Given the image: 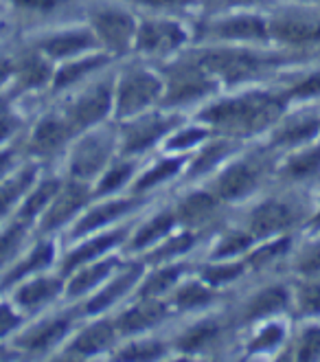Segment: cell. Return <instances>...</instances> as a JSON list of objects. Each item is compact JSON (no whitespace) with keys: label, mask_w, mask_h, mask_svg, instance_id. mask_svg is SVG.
Masks as SVG:
<instances>
[{"label":"cell","mask_w":320,"mask_h":362,"mask_svg":"<svg viewBox=\"0 0 320 362\" xmlns=\"http://www.w3.org/2000/svg\"><path fill=\"white\" fill-rule=\"evenodd\" d=\"M290 99L283 90H246L232 97L215 99L200 110L198 121L213 132L244 141L270 132L288 112Z\"/></svg>","instance_id":"6da1fadb"},{"label":"cell","mask_w":320,"mask_h":362,"mask_svg":"<svg viewBox=\"0 0 320 362\" xmlns=\"http://www.w3.org/2000/svg\"><path fill=\"white\" fill-rule=\"evenodd\" d=\"M202 66L224 86H242L274 75L288 62L301 59V55L270 53L254 45H208L191 51Z\"/></svg>","instance_id":"7a4b0ae2"},{"label":"cell","mask_w":320,"mask_h":362,"mask_svg":"<svg viewBox=\"0 0 320 362\" xmlns=\"http://www.w3.org/2000/svg\"><path fill=\"white\" fill-rule=\"evenodd\" d=\"M160 75H162L160 108H169V110H178L196 101H204L215 95L220 88V81L191 53L167 64L160 71Z\"/></svg>","instance_id":"3957f363"},{"label":"cell","mask_w":320,"mask_h":362,"mask_svg":"<svg viewBox=\"0 0 320 362\" xmlns=\"http://www.w3.org/2000/svg\"><path fill=\"white\" fill-rule=\"evenodd\" d=\"M274 156L276 152L266 145L263 150H254L246 156L232 158L215 176V182L211 187L213 194L224 204L250 198L270 178V174L276 172Z\"/></svg>","instance_id":"277c9868"},{"label":"cell","mask_w":320,"mask_h":362,"mask_svg":"<svg viewBox=\"0 0 320 362\" xmlns=\"http://www.w3.org/2000/svg\"><path fill=\"white\" fill-rule=\"evenodd\" d=\"M309 202L301 194H274L259 200L248 209L244 226L252 233L254 240H270L276 235H285L298 224H307Z\"/></svg>","instance_id":"5b68a950"},{"label":"cell","mask_w":320,"mask_h":362,"mask_svg":"<svg viewBox=\"0 0 320 362\" xmlns=\"http://www.w3.org/2000/svg\"><path fill=\"white\" fill-rule=\"evenodd\" d=\"M119 150V130L112 125H95L77 134V141L69 150V178L93 182L114 160Z\"/></svg>","instance_id":"8992f818"},{"label":"cell","mask_w":320,"mask_h":362,"mask_svg":"<svg viewBox=\"0 0 320 362\" xmlns=\"http://www.w3.org/2000/svg\"><path fill=\"white\" fill-rule=\"evenodd\" d=\"M196 37L206 45H268V16L248 9L208 16Z\"/></svg>","instance_id":"52a82bcc"},{"label":"cell","mask_w":320,"mask_h":362,"mask_svg":"<svg viewBox=\"0 0 320 362\" xmlns=\"http://www.w3.org/2000/svg\"><path fill=\"white\" fill-rule=\"evenodd\" d=\"M162 99V75L145 69L130 66L125 69L114 83V117L117 121H127L136 115L160 105Z\"/></svg>","instance_id":"ba28073f"},{"label":"cell","mask_w":320,"mask_h":362,"mask_svg":"<svg viewBox=\"0 0 320 362\" xmlns=\"http://www.w3.org/2000/svg\"><path fill=\"white\" fill-rule=\"evenodd\" d=\"M86 18L99 40L101 51L110 53L112 57H121L134 51L138 18L125 5H117V3L90 5Z\"/></svg>","instance_id":"9c48e42d"},{"label":"cell","mask_w":320,"mask_h":362,"mask_svg":"<svg viewBox=\"0 0 320 362\" xmlns=\"http://www.w3.org/2000/svg\"><path fill=\"white\" fill-rule=\"evenodd\" d=\"M178 125H182V117L178 112H169V108H152L143 115L121 121L119 154L136 158L143 152L162 143Z\"/></svg>","instance_id":"30bf717a"},{"label":"cell","mask_w":320,"mask_h":362,"mask_svg":"<svg viewBox=\"0 0 320 362\" xmlns=\"http://www.w3.org/2000/svg\"><path fill=\"white\" fill-rule=\"evenodd\" d=\"M114 83H117L114 75L97 79L64 105L61 112L73 125L75 134H81L95 125L105 123L110 112H114Z\"/></svg>","instance_id":"8fae6325"},{"label":"cell","mask_w":320,"mask_h":362,"mask_svg":"<svg viewBox=\"0 0 320 362\" xmlns=\"http://www.w3.org/2000/svg\"><path fill=\"white\" fill-rule=\"evenodd\" d=\"M186 27L174 16H152L138 20L134 51L145 57H167L178 53L189 42Z\"/></svg>","instance_id":"7c38bea8"},{"label":"cell","mask_w":320,"mask_h":362,"mask_svg":"<svg viewBox=\"0 0 320 362\" xmlns=\"http://www.w3.org/2000/svg\"><path fill=\"white\" fill-rule=\"evenodd\" d=\"M270 42L290 49H309L320 45V16L307 7H281L268 16Z\"/></svg>","instance_id":"4fadbf2b"},{"label":"cell","mask_w":320,"mask_h":362,"mask_svg":"<svg viewBox=\"0 0 320 362\" xmlns=\"http://www.w3.org/2000/svg\"><path fill=\"white\" fill-rule=\"evenodd\" d=\"M93 200H95V194L90 189V182L75 180V178L64 180L55 198L49 202L45 213L37 218V233L42 238H47L51 233L64 228L73 220H77Z\"/></svg>","instance_id":"5bb4252c"},{"label":"cell","mask_w":320,"mask_h":362,"mask_svg":"<svg viewBox=\"0 0 320 362\" xmlns=\"http://www.w3.org/2000/svg\"><path fill=\"white\" fill-rule=\"evenodd\" d=\"M33 47L45 53L51 62H66L79 55H86L95 49H101L99 40L88 23L49 31L45 35L35 37Z\"/></svg>","instance_id":"9a60e30c"},{"label":"cell","mask_w":320,"mask_h":362,"mask_svg":"<svg viewBox=\"0 0 320 362\" xmlns=\"http://www.w3.org/2000/svg\"><path fill=\"white\" fill-rule=\"evenodd\" d=\"M77 139L73 125L64 112H47L42 115L27 139V152L35 158H53L55 154L64 152Z\"/></svg>","instance_id":"2e32d148"},{"label":"cell","mask_w":320,"mask_h":362,"mask_svg":"<svg viewBox=\"0 0 320 362\" xmlns=\"http://www.w3.org/2000/svg\"><path fill=\"white\" fill-rule=\"evenodd\" d=\"M143 274H145L143 259L121 264V268L110 276V279L105 281L101 288H97L90 299L83 303L81 314L83 316H101L103 312H108L110 308L121 303V299H125V296L130 294V290H134L138 286Z\"/></svg>","instance_id":"e0dca14e"},{"label":"cell","mask_w":320,"mask_h":362,"mask_svg":"<svg viewBox=\"0 0 320 362\" xmlns=\"http://www.w3.org/2000/svg\"><path fill=\"white\" fill-rule=\"evenodd\" d=\"M145 202V196L130 194L125 198H105L103 202L90 206L86 213L77 218L75 226L71 228V240L88 238L97 230H103L105 226H112L123 218H130L132 213Z\"/></svg>","instance_id":"ac0fdd59"},{"label":"cell","mask_w":320,"mask_h":362,"mask_svg":"<svg viewBox=\"0 0 320 362\" xmlns=\"http://www.w3.org/2000/svg\"><path fill=\"white\" fill-rule=\"evenodd\" d=\"M132 228H134V224L130 222V224H125V226H112L108 230H97V233H93L88 240L81 238V242L73 250H69L66 257H64V262L59 266L61 274L69 276L79 266L88 264V262H95V259L103 257V255L112 252L117 246L127 242Z\"/></svg>","instance_id":"d6986e66"},{"label":"cell","mask_w":320,"mask_h":362,"mask_svg":"<svg viewBox=\"0 0 320 362\" xmlns=\"http://www.w3.org/2000/svg\"><path fill=\"white\" fill-rule=\"evenodd\" d=\"M294 305V290L288 284L274 281L254 290L239 308L242 323H261L268 318L279 316Z\"/></svg>","instance_id":"ffe728a7"},{"label":"cell","mask_w":320,"mask_h":362,"mask_svg":"<svg viewBox=\"0 0 320 362\" xmlns=\"http://www.w3.org/2000/svg\"><path fill=\"white\" fill-rule=\"evenodd\" d=\"M169 314H172V305L167 303V299L136 296V301L121 310L112 321L119 336H136L162 325L169 318Z\"/></svg>","instance_id":"44dd1931"},{"label":"cell","mask_w":320,"mask_h":362,"mask_svg":"<svg viewBox=\"0 0 320 362\" xmlns=\"http://www.w3.org/2000/svg\"><path fill=\"white\" fill-rule=\"evenodd\" d=\"M75 325V314H55L37 325L25 329L16 338V345L25 354H47L55 349L61 340H66Z\"/></svg>","instance_id":"7402d4cb"},{"label":"cell","mask_w":320,"mask_h":362,"mask_svg":"<svg viewBox=\"0 0 320 362\" xmlns=\"http://www.w3.org/2000/svg\"><path fill=\"white\" fill-rule=\"evenodd\" d=\"M55 66L53 62L37 51L35 47L13 55V75H11V86L16 93H33L51 86Z\"/></svg>","instance_id":"603a6c76"},{"label":"cell","mask_w":320,"mask_h":362,"mask_svg":"<svg viewBox=\"0 0 320 362\" xmlns=\"http://www.w3.org/2000/svg\"><path fill=\"white\" fill-rule=\"evenodd\" d=\"M222 200L213 194V189H198V191H189L184 194L176 204V218L182 228L191 230H204L220 218L222 211Z\"/></svg>","instance_id":"cb8c5ba5"},{"label":"cell","mask_w":320,"mask_h":362,"mask_svg":"<svg viewBox=\"0 0 320 362\" xmlns=\"http://www.w3.org/2000/svg\"><path fill=\"white\" fill-rule=\"evenodd\" d=\"M226 334V323L220 316H206L200 321L184 327L172 343V349L182 356L206 354L215 345H220Z\"/></svg>","instance_id":"d4e9b609"},{"label":"cell","mask_w":320,"mask_h":362,"mask_svg":"<svg viewBox=\"0 0 320 362\" xmlns=\"http://www.w3.org/2000/svg\"><path fill=\"white\" fill-rule=\"evenodd\" d=\"M121 264H123L121 257H117V255L110 252V255H103V257H99L95 262L79 266L77 270H73L66 276V288H64V294H66L69 299H81V296L95 292L121 268Z\"/></svg>","instance_id":"484cf974"},{"label":"cell","mask_w":320,"mask_h":362,"mask_svg":"<svg viewBox=\"0 0 320 362\" xmlns=\"http://www.w3.org/2000/svg\"><path fill=\"white\" fill-rule=\"evenodd\" d=\"M318 134H320V117L309 112L283 117L270 130L268 147H272L274 152L296 150V147L312 143Z\"/></svg>","instance_id":"4316f807"},{"label":"cell","mask_w":320,"mask_h":362,"mask_svg":"<svg viewBox=\"0 0 320 362\" xmlns=\"http://www.w3.org/2000/svg\"><path fill=\"white\" fill-rule=\"evenodd\" d=\"M242 145V141L230 139V136H222L215 141H204L198 152L194 156H189V163L184 167V178L186 180H200L204 176H208L211 172H215L220 165H224L228 158L235 156L237 147Z\"/></svg>","instance_id":"83f0119b"},{"label":"cell","mask_w":320,"mask_h":362,"mask_svg":"<svg viewBox=\"0 0 320 362\" xmlns=\"http://www.w3.org/2000/svg\"><path fill=\"white\" fill-rule=\"evenodd\" d=\"M114 57L105 51H99V53H86V55H79V57H73V59H66L61 64V66L53 73V79H51V86L49 90L55 95V93H64L73 86H79L83 79H88L93 75H97L101 69H105L108 64L112 62Z\"/></svg>","instance_id":"f1b7e54d"},{"label":"cell","mask_w":320,"mask_h":362,"mask_svg":"<svg viewBox=\"0 0 320 362\" xmlns=\"http://www.w3.org/2000/svg\"><path fill=\"white\" fill-rule=\"evenodd\" d=\"M64 288H66V276L61 272L59 274H37L33 279H25V284L18 286V290L13 294V303L25 312H35L40 308L53 303L64 292Z\"/></svg>","instance_id":"f546056e"},{"label":"cell","mask_w":320,"mask_h":362,"mask_svg":"<svg viewBox=\"0 0 320 362\" xmlns=\"http://www.w3.org/2000/svg\"><path fill=\"white\" fill-rule=\"evenodd\" d=\"M119 332L114 327L112 318H97L95 323L86 325L75 334V338L66 347V356L73 358H88L99 356L103 351H110L117 345Z\"/></svg>","instance_id":"4dcf8cb0"},{"label":"cell","mask_w":320,"mask_h":362,"mask_svg":"<svg viewBox=\"0 0 320 362\" xmlns=\"http://www.w3.org/2000/svg\"><path fill=\"white\" fill-rule=\"evenodd\" d=\"M55 262V244L51 240H40L23 259H16L11 266L5 268L3 276H0V286L11 288L18 286L20 281L29 279L35 272H45L47 268H51V264Z\"/></svg>","instance_id":"1f68e13d"},{"label":"cell","mask_w":320,"mask_h":362,"mask_svg":"<svg viewBox=\"0 0 320 362\" xmlns=\"http://www.w3.org/2000/svg\"><path fill=\"white\" fill-rule=\"evenodd\" d=\"M176 228H180L176 211L172 209H162L158 213H154L152 218H147L141 226L132 228L130 238L125 242V248L130 252H145L152 246H156L160 240H165L169 233H174Z\"/></svg>","instance_id":"d6a6232c"},{"label":"cell","mask_w":320,"mask_h":362,"mask_svg":"<svg viewBox=\"0 0 320 362\" xmlns=\"http://www.w3.org/2000/svg\"><path fill=\"white\" fill-rule=\"evenodd\" d=\"M186 270H191L189 262H169L154 266V272L143 274V279L136 286V296H152V299H165L182 279Z\"/></svg>","instance_id":"836d02e7"},{"label":"cell","mask_w":320,"mask_h":362,"mask_svg":"<svg viewBox=\"0 0 320 362\" xmlns=\"http://www.w3.org/2000/svg\"><path fill=\"white\" fill-rule=\"evenodd\" d=\"M165 299L176 312H198L211 308L218 301V290L204 284L202 279H191V281H180Z\"/></svg>","instance_id":"e575fe53"},{"label":"cell","mask_w":320,"mask_h":362,"mask_svg":"<svg viewBox=\"0 0 320 362\" xmlns=\"http://www.w3.org/2000/svg\"><path fill=\"white\" fill-rule=\"evenodd\" d=\"M200 240V230H191V228H182V230H174L169 233L165 240H160L156 246H152L149 250H145V266H160V264H169L180 259L182 255H186L191 248H194Z\"/></svg>","instance_id":"d590c367"},{"label":"cell","mask_w":320,"mask_h":362,"mask_svg":"<svg viewBox=\"0 0 320 362\" xmlns=\"http://www.w3.org/2000/svg\"><path fill=\"white\" fill-rule=\"evenodd\" d=\"M276 174L288 182H305L320 174V143L301 145V150L290 154L276 165Z\"/></svg>","instance_id":"8d00e7d4"},{"label":"cell","mask_w":320,"mask_h":362,"mask_svg":"<svg viewBox=\"0 0 320 362\" xmlns=\"http://www.w3.org/2000/svg\"><path fill=\"white\" fill-rule=\"evenodd\" d=\"M37 165H25L23 169H16L7 178L0 180V220H5L11 209L29 194V189L37 182Z\"/></svg>","instance_id":"74e56055"},{"label":"cell","mask_w":320,"mask_h":362,"mask_svg":"<svg viewBox=\"0 0 320 362\" xmlns=\"http://www.w3.org/2000/svg\"><path fill=\"white\" fill-rule=\"evenodd\" d=\"M189 156L191 154H172V156H167V158L154 163L152 167H147L145 172L134 180L132 194L145 196V194H149V191H154L156 187L169 182V180H174L182 172V169L186 167Z\"/></svg>","instance_id":"f35d334b"},{"label":"cell","mask_w":320,"mask_h":362,"mask_svg":"<svg viewBox=\"0 0 320 362\" xmlns=\"http://www.w3.org/2000/svg\"><path fill=\"white\" fill-rule=\"evenodd\" d=\"M134 172H136V160L132 156L114 158L95 180V189H93L95 198H110L119 194V191L134 178Z\"/></svg>","instance_id":"ab89813d"},{"label":"cell","mask_w":320,"mask_h":362,"mask_svg":"<svg viewBox=\"0 0 320 362\" xmlns=\"http://www.w3.org/2000/svg\"><path fill=\"white\" fill-rule=\"evenodd\" d=\"M64 178L59 176H47V178H37V182L29 189V194L25 196V202L18 209V218H25L31 224L45 213V209L49 206V202L55 198V194L59 191Z\"/></svg>","instance_id":"60d3db41"},{"label":"cell","mask_w":320,"mask_h":362,"mask_svg":"<svg viewBox=\"0 0 320 362\" xmlns=\"http://www.w3.org/2000/svg\"><path fill=\"white\" fill-rule=\"evenodd\" d=\"M290 250H292V235H290V233H285V235L270 238V240H266L263 246H257V248L252 246V248L246 252L248 270H250V272L268 270V268H272V266L279 264Z\"/></svg>","instance_id":"b9f144b4"},{"label":"cell","mask_w":320,"mask_h":362,"mask_svg":"<svg viewBox=\"0 0 320 362\" xmlns=\"http://www.w3.org/2000/svg\"><path fill=\"white\" fill-rule=\"evenodd\" d=\"M288 340V325L279 318H268V321L252 334L246 345V356H268L274 354Z\"/></svg>","instance_id":"7bdbcfd3"},{"label":"cell","mask_w":320,"mask_h":362,"mask_svg":"<svg viewBox=\"0 0 320 362\" xmlns=\"http://www.w3.org/2000/svg\"><path fill=\"white\" fill-rule=\"evenodd\" d=\"M248 270V262H246V255L239 259H218V262H211L206 266L200 268V279L204 284H208L211 288H224L230 286L235 281H239L242 276H246Z\"/></svg>","instance_id":"ee69618b"},{"label":"cell","mask_w":320,"mask_h":362,"mask_svg":"<svg viewBox=\"0 0 320 362\" xmlns=\"http://www.w3.org/2000/svg\"><path fill=\"white\" fill-rule=\"evenodd\" d=\"M252 233L242 224V226H235V228H226L224 233L218 235L215 246L211 248V262H218V259H235L239 255H246L252 246H254Z\"/></svg>","instance_id":"f6af8a7d"},{"label":"cell","mask_w":320,"mask_h":362,"mask_svg":"<svg viewBox=\"0 0 320 362\" xmlns=\"http://www.w3.org/2000/svg\"><path fill=\"white\" fill-rule=\"evenodd\" d=\"M31 226L33 224L29 220L16 216V220L0 230V268H7L18 259V252L23 250Z\"/></svg>","instance_id":"bcb514c9"},{"label":"cell","mask_w":320,"mask_h":362,"mask_svg":"<svg viewBox=\"0 0 320 362\" xmlns=\"http://www.w3.org/2000/svg\"><path fill=\"white\" fill-rule=\"evenodd\" d=\"M211 136H213V130H211L208 125H204V123L189 125V127L178 125L176 130L162 141V145H165L167 154H189L191 150L200 147Z\"/></svg>","instance_id":"7dc6e473"},{"label":"cell","mask_w":320,"mask_h":362,"mask_svg":"<svg viewBox=\"0 0 320 362\" xmlns=\"http://www.w3.org/2000/svg\"><path fill=\"white\" fill-rule=\"evenodd\" d=\"M172 345L165 343V340L156 338H143V340H132L119 349L112 351L114 360H158L169 354Z\"/></svg>","instance_id":"c3c4849f"},{"label":"cell","mask_w":320,"mask_h":362,"mask_svg":"<svg viewBox=\"0 0 320 362\" xmlns=\"http://www.w3.org/2000/svg\"><path fill=\"white\" fill-rule=\"evenodd\" d=\"M294 305L298 316L312 318L320 314V274L303 276L294 290Z\"/></svg>","instance_id":"681fc988"},{"label":"cell","mask_w":320,"mask_h":362,"mask_svg":"<svg viewBox=\"0 0 320 362\" xmlns=\"http://www.w3.org/2000/svg\"><path fill=\"white\" fill-rule=\"evenodd\" d=\"M132 5L147 7L160 16H184L200 9V0H130Z\"/></svg>","instance_id":"f907efd6"},{"label":"cell","mask_w":320,"mask_h":362,"mask_svg":"<svg viewBox=\"0 0 320 362\" xmlns=\"http://www.w3.org/2000/svg\"><path fill=\"white\" fill-rule=\"evenodd\" d=\"M285 95L292 101H309L320 97V71L307 73L303 77H298L294 83L285 88Z\"/></svg>","instance_id":"816d5d0a"},{"label":"cell","mask_w":320,"mask_h":362,"mask_svg":"<svg viewBox=\"0 0 320 362\" xmlns=\"http://www.w3.org/2000/svg\"><path fill=\"white\" fill-rule=\"evenodd\" d=\"M294 272L301 276H314L320 274V242L305 244L301 250L296 252V257L292 262Z\"/></svg>","instance_id":"f5cc1de1"},{"label":"cell","mask_w":320,"mask_h":362,"mask_svg":"<svg viewBox=\"0 0 320 362\" xmlns=\"http://www.w3.org/2000/svg\"><path fill=\"white\" fill-rule=\"evenodd\" d=\"M296 360H318L320 358V325H307L298 334L294 343Z\"/></svg>","instance_id":"db71d44e"},{"label":"cell","mask_w":320,"mask_h":362,"mask_svg":"<svg viewBox=\"0 0 320 362\" xmlns=\"http://www.w3.org/2000/svg\"><path fill=\"white\" fill-rule=\"evenodd\" d=\"M11 7L31 18H45L59 11L69 0H9Z\"/></svg>","instance_id":"11a10c76"},{"label":"cell","mask_w":320,"mask_h":362,"mask_svg":"<svg viewBox=\"0 0 320 362\" xmlns=\"http://www.w3.org/2000/svg\"><path fill=\"white\" fill-rule=\"evenodd\" d=\"M266 3L268 0H200V9H204L206 16H215V13H226V11L254 9Z\"/></svg>","instance_id":"9f6ffc18"},{"label":"cell","mask_w":320,"mask_h":362,"mask_svg":"<svg viewBox=\"0 0 320 362\" xmlns=\"http://www.w3.org/2000/svg\"><path fill=\"white\" fill-rule=\"evenodd\" d=\"M23 125L18 119V115L13 112V108L9 105V101H0V145L7 143L16 132H18V127Z\"/></svg>","instance_id":"6f0895ef"},{"label":"cell","mask_w":320,"mask_h":362,"mask_svg":"<svg viewBox=\"0 0 320 362\" xmlns=\"http://www.w3.org/2000/svg\"><path fill=\"white\" fill-rule=\"evenodd\" d=\"M23 314H20L11 303H0V338H7L13 332L23 327Z\"/></svg>","instance_id":"680465c9"},{"label":"cell","mask_w":320,"mask_h":362,"mask_svg":"<svg viewBox=\"0 0 320 362\" xmlns=\"http://www.w3.org/2000/svg\"><path fill=\"white\" fill-rule=\"evenodd\" d=\"M16 158H18V150L13 145H5V147H0V180L7 178L11 172H13V167H16Z\"/></svg>","instance_id":"91938a15"},{"label":"cell","mask_w":320,"mask_h":362,"mask_svg":"<svg viewBox=\"0 0 320 362\" xmlns=\"http://www.w3.org/2000/svg\"><path fill=\"white\" fill-rule=\"evenodd\" d=\"M13 75V55H0V88L7 86Z\"/></svg>","instance_id":"94428289"},{"label":"cell","mask_w":320,"mask_h":362,"mask_svg":"<svg viewBox=\"0 0 320 362\" xmlns=\"http://www.w3.org/2000/svg\"><path fill=\"white\" fill-rule=\"evenodd\" d=\"M307 228H312V230H320V204H318L316 213H312V216H309V220H307Z\"/></svg>","instance_id":"6125c7cd"},{"label":"cell","mask_w":320,"mask_h":362,"mask_svg":"<svg viewBox=\"0 0 320 362\" xmlns=\"http://www.w3.org/2000/svg\"><path fill=\"white\" fill-rule=\"evenodd\" d=\"M0 292H3V286H0Z\"/></svg>","instance_id":"be15d7a7"},{"label":"cell","mask_w":320,"mask_h":362,"mask_svg":"<svg viewBox=\"0 0 320 362\" xmlns=\"http://www.w3.org/2000/svg\"><path fill=\"white\" fill-rule=\"evenodd\" d=\"M318 3H320V0H318Z\"/></svg>","instance_id":"e7e4bbea"}]
</instances>
